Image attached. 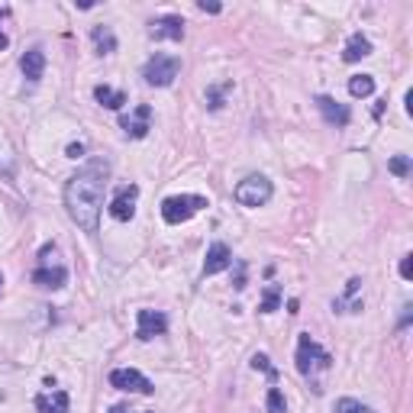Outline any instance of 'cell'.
<instances>
[{"instance_id":"obj_1","label":"cell","mask_w":413,"mask_h":413,"mask_svg":"<svg viewBox=\"0 0 413 413\" xmlns=\"http://www.w3.org/2000/svg\"><path fill=\"white\" fill-rule=\"evenodd\" d=\"M107 178H110V161L107 159H91L85 168H78V175H71L68 184H65L68 216H71L85 233H97V226H100Z\"/></svg>"},{"instance_id":"obj_2","label":"cell","mask_w":413,"mask_h":413,"mask_svg":"<svg viewBox=\"0 0 413 413\" xmlns=\"http://www.w3.org/2000/svg\"><path fill=\"white\" fill-rule=\"evenodd\" d=\"M294 362H297V371L307 378L310 385H313V391L319 394L323 387H319L317 375H319V371H329V368H333V355H329L326 349L319 346V342L310 336V333H301V339H297V358H294Z\"/></svg>"},{"instance_id":"obj_3","label":"cell","mask_w":413,"mask_h":413,"mask_svg":"<svg viewBox=\"0 0 413 413\" xmlns=\"http://www.w3.org/2000/svg\"><path fill=\"white\" fill-rule=\"evenodd\" d=\"M204 206H210V204L200 194H175V197L161 200V220L168 226H181V223H188L191 216H197Z\"/></svg>"},{"instance_id":"obj_4","label":"cell","mask_w":413,"mask_h":413,"mask_svg":"<svg viewBox=\"0 0 413 413\" xmlns=\"http://www.w3.org/2000/svg\"><path fill=\"white\" fill-rule=\"evenodd\" d=\"M178 71H181L178 58L155 52V55L146 62V68H142V78H146V85H152V87H168L171 81L178 78Z\"/></svg>"},{"instance_id":"obj_5","label":"cell","mask_w":413,"mask_h":413,"mask_svg":"<svg viewBox=\"0 0 413 413\" xmlns=\"http://www.w3.org/2000/svg\"><path fill=\"white\" fill-rule=\"evenodd\" d=\"M272 194H274V188L265 175H249L245 181L236 184V200L243 206H265L272 200Z\"/></svg>"},{"instance_id":"obj_6","label":"cell","mask_w":413,"mask_h":413,"mask_svg":"<svg viewBox=\"0 0 413 413\" xmlns=\"http://www.w3.org/2000/svg\"><path fill=\"white\" fill-rule=\"evenodd\" d=\"M110 387L126 391V394H152V391H155V385L142 375L139 368H113L110 371Z\"/></svg>"},{"instance_id":"obj_7","label":"cell","mask_w":413,"mask_h":413,"mask_svg":"<svg viewBox=\"0 0 413 413\" xmlns=\"http://www.w3.org/2000/svg\"><path fill=\"white\" fill-rule=\"evenodd\" d=\"M168 333V317L161 310H139L136 313V339L149 342L155 336H165Z\"/></svg>"},{"instance_id":"obj_8","label":"cell","mask_w":413,"mask_h":413,"mask_svg":"<svg viewBox=\"0 0 413 413\" xmlns=\"http://www.w3.org/2000/svg\"><path fill=\"white\" fill-rule=\"evenodd\" d=\"M120 126H123V132H126L130 139H146L149 130H152V107L149 103H139L132 113L120 116Z\"/></svg>"},{"instance_id":"obj_9","label":"cell","mask_w":413,"mask_h":413,"mask_svg":"<svg viewBox=\"0 0 413 413\" xmlns=\"http://www.w3.org/2000/svg\"><path fill=\"white\" fill-rule=\"evenodd\" d=\"M136 200H139V188H136V184L120 188V194L110 200V216L120 220V223H130L132 216H136Z\"/></svg>"},{"instance_id":"obj_10","label":"cell","mask_w":413,"mask_h":413,"mask_svg":"<svg viewBox=\"0 0 413 413\" xmlns=\"http://www.w3.org/2000/svg\"><path fill=\"white\" fill-rule=\"evenodd\" d=\"M317 107H319V113H323V120H326L329 126H336V130L349 126V120H352V110H349L346 103L333 100V97H326V94L317 97Z\"/></svg>"},{"instance_id":"obj_11","label":"cell","mask_w":413,"mask_h":413,"mask_svg":"<svg viewBox=\"0 0 413 413\" xmlns=\"http://www.w3.org/2000/svg\"><path fill=\"white\" fill-rule=\"evenodd\" d=\"M149 36L152 39H171V42H181L184 39V19L181 17H159V19H152V26H149Z\"/></svg>"},{"instance_id":"obj_12","label":"cell","mask_w":413,"mask_h":413,"mask_svg":"<svg viewBox=\"0 0 413 413\" xmlns=\"http://www.w3.org/2000/svg\"><path fill=\"white\" fill-rule=\"evenodd\" d=\"M233 265V252H229V245L226 243H213L210 249H206V262H204V274L210 278V274H220L226 272Z\"/></svg>"},{"instance_id":"obj_13","label":"cell","mask_w":413,"mask_h":413,"mask_svg":"<svg viewBox=\"0 0 413 413\" xmlns=\"http://www.w3.org/2000/svg\"><path fill=\"white\" fill-rule=\"evenodd\" d=\"M19 68H23L26 81H33V85L42 81V75H46V52H42V49H29V52H23Z\"/></svg>"},{"instance_id":"obj_14","label":"cell","mask_w":413,"mask_h":413,"mask_svg":"<svg viewBox=\"0 0 413 413\" xmlns=\"http://www.w3.org/2000/svg\"><path fill=\"white\" fill-rule=\"evenodd\" d=\"M33 284H39V288H49V291H58V288H65V284H68V272L62 268V265H55V268L42 265V268H36V272H33Z\"/></svg>"},{"instance_id":"obj_15","label":"cell","mask_w":413,"mask_h":413,"mask_svg":"<svg viewBox=\"0 0 413 413\" xmlns=\"http://www.w3.org/2000/svg\"><path fill=\"white\" fill-rule=\"evenodd\" d=\"M71 397L65 391H52V394H36V410L39 413H68Z\"/></svg>"},{"instance_id":"obj_16","label":"cell","mask_w":413,"mask_h":413,"mask_svg":"<svg viewBox=\"0 0 413 413\" xmlns=\"http://www.w3.org/2000/svg\"><path fill=\"white\" fill-rule=\"evenodd\" d=\"M371 55V42H368L362 33H355V36H349V42H346V49H342V62H362V58H368Z\"/></svg>"},{"instance_id":"obj_17","label":"cell","mask_w":413,"mask_h":413,"mask_svg":"<svg viewBox=\"0 0 413 413\" xmlns=\"http://www.w3.org/2000/svg\"><path fill=\"white\" fill-rule=\"evenodd\" d=\"M94 97H97V103H100V107H110V110H120L123 103H126V94H123V91H116V87H110V85H97L94 87Z\"/></svg>"},{"instance_id":"obj_18","label":"cell","mask_w":413,"mask_h":413,"mask_svg":"<svg viewBox=\"0 0 413 413\" xmlns=\"http://www.w3.org/2000/svg\"><path fill=\"white\" fill-rule=\"evenodd\" d=\"M91 39H94L97 55H110V52H116V36H113V29H110V26H94Z\"/></svg>"},{"instance_id":"obj_19","label":"cell","mask_w":413,"mask_h":413,"mask_svg":"<svg viewBox=\"0 0 413 413\" xmlns=\"http://www.w3.org/2000/svg\"><path fill=\"white\" fill-rule=\"evenodd\" d=\"M349 94H352V97H371V94H375V78H371V75L349 78Z\"/></svg>"},{"instance_id":"obj_20","label":"cell","mask_w":413,"mask_h":413,"mask_svg":"<svg viewBox=\"0 0 413 413\" xmlns=\"http://www.w3.org/2000/svg\"><path fill=\"white\" fill-rule=\"evenodd\" d=\"M278 307H281V288H278V284H268V288H265L262 304H258V310H262V313H274Z\"/></svg>"},{"instance_id":"obj_21","label":"cell","mask_w":413,"mask_h":413,"mask_svg":"<svg viewBox=\"0 0 413 413\" xmlns=\"http://www.w3.org/2000/svg\"><path fill=\"white\" fill-rule=\"evenodd\" d=\"M333 413H375V410L365 407L362 401H355V397H339L336 404H333Z\"/></svg>"},{"instance_id":"obj_22","label":"cell","mask_w":413,"mask_h":413,"mask_svg":"<svg viewBox=\"0 0 413 413\" xmlns=\"http://www.w3.org/2000/svg\"><path fill=\"white\" fill-rule=\"evenodd\" d=\"M252 368H255V371H265V375H268V381H272V385H274V381H278V368L272 365V358L265 355V352H255V355H252Z\"/></svg>"},{"instance_id":"obj_23","label":"cell","mask_w":413,"mask_h":413,"mask_svg":"<svg viewBox=\"0 0 413 413\" xmlns=\"http://www.w3.org/2000/svg\"><path fill=\"white\" fill-rule=\"evenodd\" d=\"M265 407H268V413H284V410H288V401H284L281 387H268V397H265Z\"/></svg>"},{"instance_id":"obj_24","label":"cell","mask_w":413,"mask_h":413,"mask_svg":"<svg viewBox=\"0 0 413 413\" xmlns=\"http://www.w3.org/2000/svg\"><path fill=\"white\" fill-rule=\"evenodd\" d=\"M387 168H391V175H397V178H407V175H410V155H394V159L387 161Z\"/></svg>"},{"instance_id":"obj_25","label":"cell","mask_w":413,"mask_h":413,"mask_svg":"<svg viewBox=\"0 0 413 413\" xmlns=\"http://www.w3.org/2000/svg\"><path fill=\"white\" fill-rule=\"evenodd\" d=\"M229 85H223V87H213V91H210V110H220V107H223V91Z\"/></svg>"},{"instance_id":"obj_26","label":"cell","mask_w":413,"mask_h":413,"mask_svg":"<svg viewBox=\"0 0 413 413\" xmlns=\"http://www.w3.org/2000/svg\"><path fill=\"white\" fill-rule=\"evenodd\" d=\"M401 278H404V281L413 278V255H404V258H401Z\"/></svg>"},{"instance_id":"obj_27","label":"cell","mask_w":413,"mask_h":413,"mask_svg":"<svg viewBox=\"0 0 413 413\" xmlns=\"http://www.w3.org/2000/svg\"><path fill=\"white\" fill-rule=\"evenodd\" d=\"M236 268H239V272H236V288L243 291L245 288V262H236Z\"/></svg>"},{"instance_id":"obj_28","label":"cell","mask_w":413,"mask_h":413,"mask_svg":"<svg viewBox=\"0 0 413 413\" xmlns=\"http://www.w3.org/2000/svg\"><path fill=\"white\" fill-rule=\"evenodd\" d=\"M65 152H68V159H81V155H85V146H81V142H71Z\"/></svg>"},{"instance_id":"obj_29","label":"cell","mask_w":413,"mask_h":413,"mask_svg":"<svg viewBox=\"0 0 413 413\" xmlns=\"http://www.w3.org/2000/svg\"><path fill=\"white\" fill-rule=\"evenodd\" d=\"M197 7L204 10V13H220V3H206V0H200Z\"/></svg>"},{"instance_id":"obj_30","label":"cell","mask_w":413,"mask_h":413,"mask_svg":"<svg viewBox=\"0 0 413 413\" xmlns=\"http://www.w3.org/2000/svg\"><path fill=\"white\" fill-rule=\"evenodd\" d=\"M110 413H149V410H130V407H110Z\"/></svg>"},{"instance_id":"obj_31","label":"cell","mask_w":413,"mask_h":413,"mask_svg":"<svg viewBox=\"0 0 413 413\" xmlns=\"http://www.w3.org/2000/svg\"><path fill=\"white\" fill-rule=\"evenodd\" d=\"M7 46H10V39L3 36V33H0V49H7Z\"/></svg>"},{"instance_id":"obj_32","label":"cell","mask_w":413,"mask_h":413,"mask_svg":"<svg viewBox=\"0 0 413 413\" xmlns=\"http://www.w3.org/2000/svg\"><path fill=\"white\" fill-rule=\"evenodd\" d=\"M0 291H3V274H0Z\"/></svg>"}]
</instances>
